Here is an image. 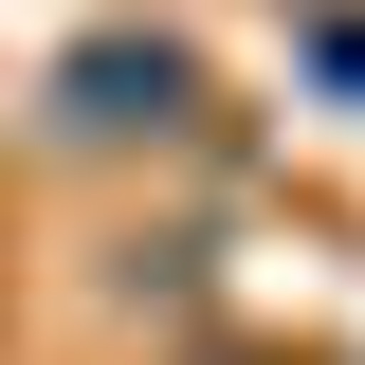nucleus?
<instances>
[{
	"instance_id": "obj_1",
	"label": "nucleus",
	"mask_w": 365,
	"mask_h": 365,
	"mask_svg": "<svg viewBox=\"0 0 365 365\" xmlns=\"http://www.w3.org/2000/svg\"><path fill=\"white\" fill-rule=\"evenodd\" d=\"M182 91H201L182 55H128V37H110V55H73V73H55V110H73L91 146H128V128H182Z\"/></svg>"
}]
</instances>
